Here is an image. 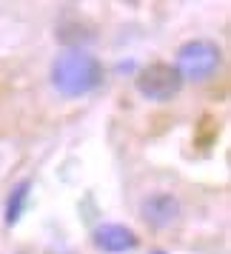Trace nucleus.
<instances>
[{
	"label": "nucleus",
	"mask_w": 231,
	"mask_h": 254,
	"mask_svg": "<svg viewBox=\"0 0 231 254\" xmlns=\"http://www.w3.org/2000/svg\"><path fill=\"white\" fill-rule=\"evenodd\" d=\"M100 77H103V69H100L97 58L83 52V49H66L52 63V86L63 97L89 94L92 89H97Z\"/></svg>",
	"instance_id": "obj_1"
},
{
	"label": "nucleus",
	"mask_w": 231,
	"mask_h": 254,
	"mask_svg": "<svg viewBox=\"0 0 231 254\" xmlns=\"http://www.w3.org/2000/svg\"><path fill=\"white\" fill-rule=\"evenodd\" d=\"M220 46L217 43H211V40H188L185 46H180L177 52V74L183 77V80H208L214 71L220 69Z\"/></svg>",
	"instance_id": "obj_2"
},
{
	"label": "nucleus",
	"mask_w": 231,
	"mask_h": 254,
	"mask_svg": "<svg viewBox=\"0 0 231 254\" xmlns=\"http://www.w3.org/2000/svg\"><path fill=\"white\" fill-rule=\"evenodd\" d=\"M180 89H183V77L177 74L172 63H151L137 74V92L157 103L172 100Z\"/></svg>",
	"instance_id": "obj_3"
},
{
	"label": "nucleus",
	"mask_w": 231,
	"mask_h": 254,
	"mask_svg": "<svg viewBox=\"0 0 231 254\" xmlns=\"http://www.w3.org/2000/svg\"><path fill=\"white\" fill-rule=\"evenodd\" d=\"M94 246L109 254H123L137 246V237H134L131 229L120 226V223H103V226L94 229Z\"/></svg>",
	"instance_id": "obj_4"
},
{
	"label": "nucleus",
	"mask_w": 231,
	"mask_h": 254,
	"mask_svg": "<svg viewBox=\"0 0 231 254\" xmlns=\"http://www.w3.org/2000/svg\"><path fill=\"white\" fill-rule=\"evenodd\" d=\"M143 217L149 220L151 226L166 229V226H172L174 220L180 217V203L172 194H154L143 203Z\"/></svg>",
	"instance_id": "obj_5"
},
{
	"label": "nucleus",
	"mask_w": 231,
	"mask_h": 254,
	"mask_svg": "<svg viewBox=\"0 0 231 254\" xmlns=\"http://www.w3.org/2000/svg\"><path fill=\"white\" fill-rule=\"evenodd\" d=\"M29 189H32L29 180H23V183H17L12 189V194L6 200V223H9V226H14V223L20 220V214H23L26 200H29Z\"/></svg>",
	"instance_id": "obj_6"
},
{
	"label": "nucleus",
	"mask_w": 231,
	"mask_h": 254,
	"mask_svg": "<svg viewBox=\"0 0 231 254\" xmlns=\"http://www.w3.org/2000/svg\"><path fill=\"white\" fill-rule=\"evenodd\" d=\"M154 254H163V252H154Z\"/></svg>",
	"instance_id": "obj_7"
}]
</instances>
